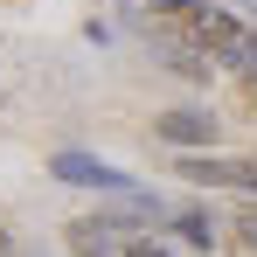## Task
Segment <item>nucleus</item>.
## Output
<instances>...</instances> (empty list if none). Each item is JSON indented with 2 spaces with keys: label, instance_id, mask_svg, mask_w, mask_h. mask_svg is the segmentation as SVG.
Listing matches in <instances>:
<instances>
[{
  "label": "nucleus",
  "instance_id": "1",
  "mask_svg": "<svg viewBox=\"0 0 257 257\" xmlns=\"http://www.w3.org/2000/svg\"><path fill=\"white\" fill-rule=\"evenodd\" d=\"M181 174L195 188H236V195H257V160H229V153H181Z\"/></svg>",
  "mask_w": 257,
  "mask_h": 257
},
{
  "label": "nucleus",
  "instance_id": "2",
  "mask_svg": "<svg viewBox=\"0 0 257 257\" xmlns=\"http://www.w3.org/2000/svg\"><path fill=\"white\" fill-rule=\"evenodd\" d=\"M153 139H167L174 153H209L215 146V111H195V104H174L153 118Z\"/></svg>",
  "mask_w": 257,
  "mask_h": 257
},
{
  "label": "nucleus",
  "instance_id": "3",
  "mask_svg": "<svg viewBox=\"0 0 257 257\" xmlns=\"http://www.w3.org/2000/svg\"><path fill=\"white\" fill-rule=\"evenodd\" d=\"M56 181H77V188H97V195H139V181L118 167H104V160H90V153H56Z\"/></svg>",
  "mask_w": 257,
  "mask_h": 257
},
{
  "label": "nucleus",
  "instance_id": "4",
  "mask_svg": "<svg viewBox=\"0 0 257 257\" xmlns=\"http://www.w3.org/2000/svg\"><path fill=\"white\" fill-rule=\"evenodd\" d=\"M70 250L77 257H132V243H118V222L97 215V222H77L70 229Z\"/></svg>",
  "mask_w": 257,
  "mask_h": 257
},
{
  "label": "nucleus",
  "instance_id": "5",
  "mask_svg": "<svg viewBox=\"0 0 257 257\" xmlns=\"http://www.w3.org/2000/svg\"><path fill=\"white\" fill-rule=\"evenodd\" d=\"M160 56H167V70H181L188 84H202V77L215 70V56H209V49H188V42H167Z\"/></svg>",
  "mask_w": 257,
  "mask_h": 257
},
{
  "label": "nucleus",
  "instance_id": "6",
  "mask_svg": "<svg viewBox=\"0 0 257 257\" xmlns=\"http://www.w3.org/2000/svg\"><path fill=\"white\" fill-rule=\"evenodd\" d=\"M174 229L188 236V250H202V257L215 250V215H209V209H181V215H174Z\"/></svg>",
  "mask_w": 257,
  "mask_h": 257
},
{
  "label": "nucleus",
  "instance_id": "7",
  "mask_svg": "<svg viewBox=\"0 0 257 257\" xmlns=\"http://www.w3.org/2000/svg\"><path fill=\"white\" fill-rule=\"evenodd\" d=\"M202 0H153V14H195Z\"/></svg>",
  "mask_w": 257,
  "mask_h": 257
},
{
  "label": "nucleus",
  "instance_id": "8",
  "mask_svg": "<svg viewBox=\"0 0 257 257\" xmlns=\"http://www.w3.org/2000/svg\"><path fill=\"white\" fill-rule=\"evenodd\" d=\"M236 229H243V243L257 250V209H243V222H236Z\"/></svg>",
  "mask_w": 257,
  "mask_h": 257
},
{
  "label": "nucleus",
  "instance_id": "9",
  "mask_svg": "<svg viewBox=\"0 0 257 257\" xmlns=\"http://www.w3.org/2000/svg\"><path fill=\"white\" fill-rule=\"evenodd\" d=\"M132 257H174L167 243H132Z\"/></svg>",
  "mask_w": 257,
  "mask_h": 257
},
{
  "label": "nucleus",
  "instance_id": "10",
  "mask_svg": "<svg viewBox=\"0 0 257 257\" xmlns=\"http://www.w3.org/2000/svg\"><path fill=\"white\" fill-rule=\"evenodd\" d=\"M0 257H7V236H0Z\"/></svg>",
  "mask_w": 257,
  "mask_h": 257
},
{
  "label": "nucleus",
  "instance_id": "11",
  "mask_svg": "<svg viewBox=\"0 0 257 257\" xmlns=\"http://www.w3.org/2000/svg\"><path fill=\"white\" fill-rule=\"evenodd\" d=\"M250 104H257V84H250Z\"/></svg>",
  "mask_w": 257,
  "mask_h": 257
}]
</instances>
